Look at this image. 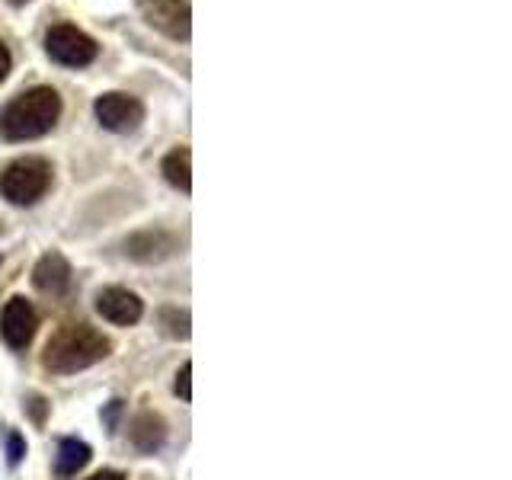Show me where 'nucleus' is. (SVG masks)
Returning <instances> with one entry per match:
<instances>
[{"mask_svg":"<svg viewBox=\"0 0 512 480\" xmlns=\"http://www.w3.org/2000/svg\"><path fill=\"white\" fill-rule=\"evenodd\" d=\"M109 352H112V343L96 327L68 324L45 343L42 365L55 375H74L96 362H103Z\"/></svg>","mask_w":512,"mask_h":480,"instance_id":"f257e3e1","label":"nucleus"},{"mask_svg":"<svg viewBox=\"0 0 512 480\" xmlns=\"http://www.w3.org/2000/svg\"><path fill=\"white\" fill-rule=\"evenodd\" d=\"M61 116V96L52 87H32L0 112V135L7 141L42 138L55 128Z\"/></svg>","mask_w":512,"mask_h":480,"instance_id":"f03ea898","label":"nucleus"},{"mask_svg":"<svg viewBox=\"0 0 512 480\" xmlns=\"http://www.w3.org/2000/svg\"><path fill=\"white\" fill-rule=\"evenodd\" d=\"M7 74H10V48L0 42V84H4Z\"/></svg>","mask_w":512,"mask_h":480,"instance_id":"f3484780","label":"nucleus"},{"mask_svg":"<svg viewBox=\"0 0 512 480\" xmlns=\"http://www.w3.org/2000/svg\"><path fill=\"white\" fill-rule=\"evenodd\" d=\"M32 282H36L42 295L58 298L71 288V263L61 253H45L32 269Z\"/></svg>","mask_w":512,"mask_h":480,"instance_id":"9d476101","label":"nucleus"},{"mask_svg":"<svg viewBox=\"0 0 512 480\" xmlns=\"http://www.w3.org/2000/svg\"><path fill=\"white\" fill-rule=\"evenodd\" d=\"M96 112V119H100L103 128H109V132H135V128L144 122V106L141 100H135V96H128V93H106L96 100L93 106Z\"/></svg>","mask_w":512,"mask_h":480,"instance_id":"39448f33","label":"nucleus"},{"mask_svg":"<svg viewBox=\"0 0 512 480\" xmlns=\"http://www.w3.org/2000/svg\"><path fill=\"white\" fill-rule=\"evenodd\" d=\"M128 436H132V442L141 448V452H157V448L164 445V439H167V423L160 420L157 413L144 410V413H138L135 420H132Z\"/></svg>","mask_w":512,"mask_h":480,"instance_id":"9b49d317","label":"nucleus"},{"mask_svg":"<svg viewBox=\"0 0 512 480\" xmlns=\"http://www.w3.org/2000/svg\"><path fill=\"white\" fill-rule=\"evenodd\" d=\"M189 378H192V365L186 362L180 368V375H176V394H180L183 400H192V388H189Z\"/></svg>","mask_w":512,"mask_h":480,"instance_id":"dca6fc26","label":"nucleus"},{"mask_svg":"<svg viewBox=\"0 0 512 480\" xmlns=\"http://www.w3.org/2000/svg\"><path fill=\"white\" fill-rule=\"evenodd\" d=\"M93 458V448L80 439H61L58 445V471L61 474H77L80 468H87Z\"/></svg>","mask_w":512,"mask_h":480,"instance_id":"ddd939ff","label":"nucleus"},{"mask_svg":"<svg viewBox=\"0 0 512 480\" xmlns=\"http://www.w3.org/2000/svg\"><path fill=\"white\" fill-rule=\"evenodd\" d=\"M141 16L170 39H189V4L186 0H138Z\"/></svg>","mask_w":512,"mask_h":480,"instance_id":"423d86ee","label":"nucleus"},{"mask_svg":"<svg viewBox=\"0 0 512 480\" xmlns=\"http://www.w3.org/2000/svg\"><path fill=\"white\" fill-rule=\"evenodd\" d=\"M52 186V164L45 157H20L0 173V192L13 205H36Z\"/></svg>","mask_w":512,"mask_h":480,"instance_id":"7ed1b4c3","label":"nucleus"},{"mask_svg":"<svg viewBox=\"0 0 512 480\" xmlns=\"http://www.w3.org/2000/svg\"><path fill=\"white\" fill-rule=\"evenodd\" d=\"M160 327L173 340H189V314L180 308H164L160 311Z\"/></svg>","mask_w":512,"mask_h":480,"instance_id":"4468645a","label":"nucleus"},{"mask_svg":"<svg viewBox=\"0 0 512 480\" xmlns=\"http://www.w3.org/2000/svg\"><path fill=\"white\" fill-rule=\"evenodd\" d=\"M176 253V237L167 231H138L125 240V256L138 263H160Z\"/></svg>","mask_w":512,"mask_h":480,"instance_id":"1a4fd4ad","label":"nucleus"},{"mask_svg":"<svg viewBox=\"0 0 512 480\" xmlns=\"http://www.w3.org/2000/svg\"><path fill=\"white\" fill-rule=\"evenodd\" d=\"M4 445H7V461H10V464H20L23 455H26V439L20 436V432L7 429V432H4Z\"/></svg>","mask_w":512,"mask_h":480,"instance_id":"2eb2a0df","label":"nucleus"},{"mask_svg":"<svg viewBox=\"0 0 512 480\" xmlns=\"http://www.w3.org/2000/svg\"><path fill=\"white\" fill-rule=\"evenodd\" d=\"M10 4H13V7H23V4H29V0H10Z\"/></svg>","mask_w":512,"mask_h":480,"instance_id":"6ab92c4d","label":"nucleus"},{"mask_svg":"<svg viewBox=\"0 0 512 480\" xmlns=\"http://www.w3.org/2000/svg\"><path fill=\"white\" fill-rule=\"evenodd\" d=\"M39 327V314L26 298H10L4 314H0V333L13 349H26Z\"/></svg>","mask_w":512,"mask_h":480,"instance_id":"6e6552de","label":"nucleus"},{"mask_svg":"<svg viewBox=\"0 0 512 480\" xmlns=\"http://www.w3.org/2000/svg\"><path fill=\"white\" fill-rule=\"evenodd\" d=\"M96 311H100L103 320L116 327H132L144 317V301L128 292V288H119V285H109L103 292H96Z\"/></svg>","mask_w":512,"mask_h":480,"instance_id":"0eeeda50","label":"nucleus"},{"mask_svg":"<svg viewBox=\"0 0 512 480\" xmlns=\"http://www.w3.org/2000/svg\"><path fill=\"white\" fill-rule=\"evenodd\" d=\"M164 176H167V183L176 189H183V192L192 189V154H189V148H176L164 157Z\"/></svg>","mask_w":512,"mask_h":480,"instance_id":"f8f14e48","label":"nucleus"},{"mask_svg":"<svg viewBox=\"0 0 512 480\" xmlns=\"http://www.w3.org/2000/svg\"><path fill=\"white\" fill-rule=\"evenodd\" d=\"M87 480H125V474L122 471H100V474H93Z\"/></svg>","mask_w":512,"mask_h":480,"instance_id":"a211bd4d","label":"nucleus"},{"mask_svg":"<svg viewBox=\"0 0 512 480\" xmlns=\"http://www.w3.org/2000/svg\"><path fill=\"white\" fill-rule=\"evenodd\" d=\"M45 52L52 61L64 64V68H87V64L96 58V42L80 32L77 26H52L45 36Z\"/></svg>","mask_w":512,"mask_h":480,"instance_id":"20e7f679","label":"nucleus"}]
</instances>
